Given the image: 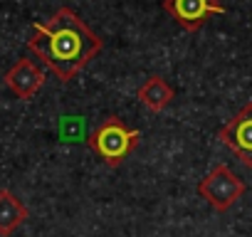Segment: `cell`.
I'll use <instances>...</instances> for the list:
<instances>
[{
    "label": "cell",
    "mask_w": 252,
    "mask_h": 237,
    "mask_svg": "<svg viewBox=\"0 0 252 237\" xmlns=\"http://www.w3.org/2000/svg\"><path fill=\"white\" fill-rule=\"evenodd\" d=\"M218 139L225 148H230L242 166L252 168V101H247L230 121L220 129Z\"/></svg>",
    "instance_id": "4"
},
{
    "label": "cell",
    "mask_w": 252,
    "mask_h": 237,
    "mask_svg": "<svg viewBox=\"0 0 252 237\" xmlns=\"http://www.w3.org/2000/svg\"><path fill=\"white\" fill-rule=\"evenodd\" d=\"M141 144L139 129H129L119 116H106L96 124V129L89 134L87 146L109 166L119 168L126 158H129Z\"/></svg>",
    "instance_id": "2"
},
{
    "label": "cell",
    "mask_w": 252,
    "mask_h": 237,
    "mask_svg": "<svg viewBox=\"0 0 252 237\" xmlns=\"http://www.w3.org/2000/svg\"><path fill=\"white\" fill-rule=\"evenodd\" d=\"M3 84L18 96V99H32L45 87V72L28 57L18 59L3 77Z\"/></svg>",
    "instance_id": "6"
},
{
    "label": "cell",
    "mask_w": 252,
    "mask_h": 237,
    "mask_svg": "<svg viewBox=\"0 0 252 237\" xmlns=\"http://www.w3.org/2000/svg\"><path fill=\"white\" fill-rule=\"evenodd\" d=\"M28 220V205L8 188L0 190V237H10Z\"/></svg>",
    "instance_id": "8"
},
{
    "label": "cell",
    "mask_w": 252,
    "mask_h": 237,
    "mask_svg": "<svg viewBox=\"0 0 252 237\" xmlns=\"http://www.w3.org/2000/svg\"><path fill=\"white\" fill-rule=\"evenodd\" d=\"M101 47L104 40L92 32L72 8H60L50 20L35 23L28 40V50L64 84L72 82Z\"/></svg>",
    "instance_id": "1"
},
{
    "label": "cell",
    "mask_w": 252,
    "mask_h": 237,
    "mask_svg": "<svg viewBox=\"0 0 252 237\" xmlns=\"http://www.w3.org/2000/svg\"><path fill=\"white\" fill-rule=\"evenodd\" d=\"M136 96H139V101L149 109V111H163L171 101H173V96H176V89L161 77V74H154V77H149L139 89H136Z\"/></svg>",
    "instance_id": "7"
},
{
    "label": "cell",
    "mask_w": 252,
    "mask_h": 237,
    "mask_svg": "<svg viewBox=\"0 0 252 237\" xmlns=\"http://www.w3.org/2000/svg\"><path fill=\"white\" fill-rule=\"evenodd\" d=\"M161 8L188 32L200 30L213 15H225L220 0H163Z\"/></svg>",
    "instance_id": "5"
},
{
    "label": "cell",
    "mask_w": 252,
    "mask_h": 237,
    "mask_svg": "<svg viewBox=\"0 0 252 237\" xmlns=\"http://www.w3.org/2000/svg\"><path fill=\"white\" fill-rule=\"evenodd\" d=\"M198 195L218 212L230 210L242 195H245V183L227 168V166H215L205 178L198 180Z\"/></svg>",
    "instance_id": "3"
}]
</instances>
